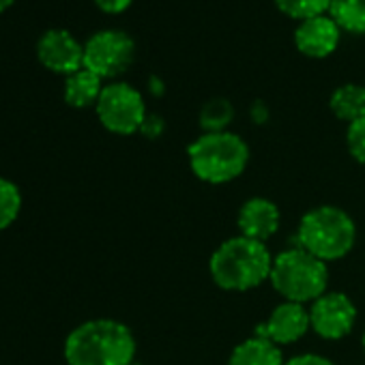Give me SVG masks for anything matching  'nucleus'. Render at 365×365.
Here are the masks:
<instances>
[{
	"label": "nucleus",
	"mask_w": 365,
	"mask_h": 365,
	"mask_svg": "<svg viewBox=\"0 0 365 365\" xmlns=\"http://www.w3.org/2000/svg\"><path fill=\"white\" fill-rule=\"evenodd\" d=\"M269 282L284 297V301L292 303H314L318 297L327 292L329 271L327 262L312 256L303 247L284 250L273 258Z\"/></svg>",
	"instance_id": "5"
},
{
	"label": "nucleus",
	"mask_w": 365,
	"mask_h": 365,
	"mask_svg": "<svg viewBox=\"0 0 365 365\" xmlns=\"http://www.w3.org/2000/svg\"><path fill=\"white\" fill-rule=\"evenodd\" d=\"M309 329H312L309 309H305V305H301V303L284 301L271 312L267 322L256 327L254 335H260L277 346V344L299 341Z\"/></svg>",
	"instance_id": "10"
},
{
	"label": "nucleus",
	"mask_w": 365,
	"mask_h": 365,
	"mask_svg": "<svg viewBox=\"0 0 365 365\" xmlns=\"http://www.w3.org/2000/svg\"><path fill=\"white\" fill-rule=\"evenodd\" d=\"M235 118V108L228 99L215 97L207 101L200 110V127L205 133H215V131H228V125Z\"/></svg>",
	"instance_id": "17"
},
{
	"label": "nucleus",
	"mask_w": 365,
	"mask_h": 365,
	"mask_svg": "<svg viewBox=\"0 0 365 365\" xmlns=\"http://www.w3.org/2000/svg\"><path fill=\"white\" fill-rule=\"evenodd\" d=\"M67 365H131L135 337L131 329L112 318H95L78 324L63 346Z\"/></svg>",
	"instance_id": "1"
},
{
	"label": "nucleus",
	"mask_w": 365,
	"mask_h": 365,
	"mask_svg": "<svg viewBox=\"0 0 365 365\" xmlns=\"http://www.w3.org/2000/svg\"><path fill=\"white\" fill-rule=\"evenodd\" d=\"M331 112L346 120L348 125L365 116V86L361 84H341L329 97Z\"/></svg>",
	"instance_id": "15"
},
{
	"label": "nucleus",
	"mask_w": 365,
	"mask_h": 365,
	"mask_svg": "<svg viewBox=\"0 0 365 365\" xmlns=\"http://www.w3.org/2000/svg\"><path fill=\"white\" fill-rule=\"evenodd\" d=\"M341 29L335 24L331 16H318L312 20H303L294 31V46L303 56L324 58L335 52L339 46Z\"/></svg>",
	"instance_id": "11"
},
{
	"label": "nucleus",
	"mask_w": 365,
	"mask_h": 365,
	"mask_svg": "<svg viewBox=\"0 0 365 365\" xmlns=\"http://www.w3.org/2000/svg\"><path fill=\"white\" fill-rule=\"evenodd\" d=\"M329 16L352 35H365V0H331Z\"/></svg>",
	"instance_id": "16"
},
{
	"label": "nucleus",
	"mask_w": 365,
	"mask_h": 365,
	"mask_svg": "<svg viewBox=\"0 0 365 365\" xmlns=\"http://www.w3.org/2000/svg\"><path fill=\"white\" fill-rule=\"evenodd\" d=\"M346 146L354 161L365 165V116L350 123L346 129Z\"/></svg>",
	"instance_id": "20"
},
{
	"label": "nucleus",
	"mask_w": 365,
	"mask_h": 365,
	"mask_svg": "<svg viewBox=\"0 0 365 365\" xmlns=\"http://www.w3.org/2000/svg\"><path fill=\"white\" fill-rule=\"evenodd\" d=\"M273 256L260 241L243 235L224 241L209 260L213 282L224 290H252L271 277Z\"/></svg>",
	"instance_id": "2"
},
{
	"label": "nucleus",
	"mask_w": 365,
	"mask_h": 365,
	"mask_svg": "<svg viewBox=\"0 0 365 365\" xmlns=\"http://www.w3.org/2000/svg\"><path fill=\"white\" fill-rule=\"evenodd\" d=\"M361 344H363V352H365V333H363V339H361Z\"/></svg>",
	"instance_id": "25"
},
{
	"label": "nucleus",
	"mask_w": 365,
	"mask_h": 365,
	"mask_svg": "<svg viewBox=\"0 0 365 365\" xmlns=\"http://www.w3.org/2000/svg\"><path fill=\"white\" fill-rule=\"evenodd\" d=\"M297 241L299 247L312 256L320 258L322 262H331L344 258L352 250L356 241V226L346 211L324 205L307 211L301 217Z\"/></svg>",
	"instance_id": "4"
},
{
	"label": "nucleus",
	"mask_w": 365,
	"mask_h": 365,
	"mask_svg": "<svg viewBox=\"0 0 365 365\" xmlns=\"http://www.w3.org/2000/svg\"><path fill=\"white\" fill-rule=\"evenodd\" d=\"M37 58L46 69L71 76L84 67V46L69 31L52 29L37 41Z\"/></svg>",
	"instance_id": "9"
},
{
	"label": "nucleus",
	"mask_w": 365,
	"mask_h": 365,
	"mask_svg": "<svg viewBox=\"0 0 365 365\" xmlns=\"http://www.w3.org/2000/svg\"><path fill=\"white\" fill-rule=\"evenodd\" d=\"M228 365H286V363L282 350L273 341L260 335H252L250 339L235 346Z\"/></svg>",
	"instance_id": "13"
},
{
	"label": "nucleus",
	"mask_w": 365,
	"mask_h": 365,
	"mask_svg": "<svg viewBox=\"0 0 365 365\" xmlns=\"http://www.w3.org/2000/svg\"><path fill=\"white\" fill-rule=\"evenodd\" d=\"M192 172L211 185H222L241 176L250 161V146L232 131L202 133L187 148Z\"/></svg>",
	"instance_id": "3"
},
{
	"label": "nucleus",
	"mask_w": 365,
	"mask_h": 365,
	"mask_svg": "<svg viewBox=\"0 0 365 365\" xmlns=\"http://www.w3.org/2000/svg\"><path fill=\"white\" fill-rule=\"evenodd\" d=\"M103 80L99 76H95L88 69H80L71 76H67L65 80V88H63V97L71 108H88V106H97L99 95L103 91Z\"/></svg>",
	"instance_id": "14"
},
{
	"label": "nucleus",
	"mask_w": 365,
	"mask_h": 365,
	"mask_svg": "<svg viewBox=\"0 0 365 365\" xmlns=\"http://www.w3.org/2000/svg\"><path fill=\"white\" fill-rule=\"evenodd\" d=\"M22 211V192L11 178L0 176V232L7 230Z\"/></svg>",
	"instance_id": "18"
},
{
	"label": "nucleus",
	"mask_w": 365,
	"mask_h": 365,
	"mask_svg": "<svg viewBox=\"0 0 365 365\" xmlns=\"http://www.w3.org/2000/svg\"><path fill=\"white\" fill-rule=\"evenodd\" d=\"M163 118L161 116H157V114H146V118H144V123H142V127H140V133L144 135V138H148V140H155V138H159L161 133H163Z\"/></svg>",
	"instance_id": "21"
},
{
	"label": "nucleus",
	"mask_w": 365,
	"mask_h": 365,
	"mask_svg": "<svg viewBox=\"0 0 365 365\" xmlns=\"http://www.w3.org/2000/svg\"><path fill=\"white\" fill-rule=\"evenodd\" d=\"M309 322L322 339H341L356 322V307L344 292H324L312 303Z\"/></svg>",
	"instance_id": "8"
},
{
	"label": "nucleus",
	"mask_w": 365,
	"mask_h": 365,
	"mask_svg": "<svg viewBox=\"0 0 365 365\" xmlns=\"http://www.w3.org/2000/svg\"><path fill=\"white\" fill-rule=\"evenodd\" d=\"M95 108L99 123L116 135H131L140 131L148 114L140 91L127 82L106 84Z\"/></svg>",
	"instance_id": "6"
},
{
	"label": "nucleus",
	"mask_w": 365,
	"mask_h": 365,
	"mask_svg": "<svg viewBox=\"0 0 365 365\" xmlns=\"http://www.w3.org/2000/svg\"><path fill=\"white\" fill-rule=\"evenodd\" d=\"M135 56L133 39L123 31H99L84 43V69L101 80L125 73Z\"/></svg>",
	"instance_id": "7"
},
{
	"label": "nucleus",
	"mask_w": 365,
	"mask_h": 365,
	"mask_svg": "<svg viewBox=\"0 0 365 365\" xmlns=\"http://www.w3.org/2000/svg\"><path fill=\"white\" fill-rule=\"evenodd\" d=\"M16 3V0H0V14H3V11H7L11 5Z\"/></svg>",
	"instance_id": "24"
},
{
	"label": "nucleus",
	"mask_w": 365,
	"mask_h": 365,
	"mask_svg": "<svg viewBox=\"0 0 365 365\" xmlns=\"http://www.w3.org/2000/svg\"><path fill=\"white\" fill-rule=\"evenodd\" d=\"M237 226L243 237L264 243L279 228V209L267 198H250L239 211Z\"/></svg>",
	"instance_id": "12"
},
{
	"label": "nucleus",
	"mask_w": 365,
	"mask_h": 365,
	"mask_svg": "<svg viewBox=\"0 0 365 365\" xmlns=\"http://www.w3.org/2000/svg\"><path fill=\"white\" fill-rule=\"evenodd\" d=\"M131 365H142V363H135V361H133V363H131Z\"/></svg>",
	"instance_id": "26"
},
{
	"label": "nucleus",
	"mask_w": 365,
	"mask_h": 365,
	"mask_svg": "<svg viewBox=\"0 0 365 365\" xmlns=\"http://www.w3.org/2000/svg\"><path fill=\"white\" fill-rule=\"evenodd\" d=\"M133 0H95V5L103 11V14H110V16H116V14H123Z\"/></svg>",
	"instance_id": "22"
},
{
	"label": "nucleus",
	"mask_w": 365,
	"mask_h": 365,
	"mask_svg": "<svg viewBox=\"0 0 365 365\" xmlns=\"http://www.w3.org/2000/svg\"><path fill=\"white\" fill-rule=\"evenodd\" d=\"M277 9L294 20H312L324 16L331 7V0H275Z\"/></svg>",
	"instance_id": "19"
},
{
	"label": "nucleus",
	"mask_w": 365,
	"mask_h": 365,
	"mask_svg": "<svg viewBox=\"0 0 365 365\" xmlns=\"http://www.w3.org/2000/svg\"><path fill=\"white\" fill-rule=\"evenodd\" d=\"M286 365H335L333 361H329L327 356H320V354H299V356H292L290 361H286Z\"/></svg>",
	"instance_id": "23"
}]
</instances>
